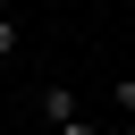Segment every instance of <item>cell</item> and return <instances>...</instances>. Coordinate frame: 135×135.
<instances>
[{"mask_svg":"<svg viewBox=\"0 0 135 135\" xmlns=\"http://www.w3.org/2000/svg\"><path fill=\"white\" fill-rule=\"evenodd\" d=\"M17 51H25V17L0 0V59H17Z\"/></svg>","mask_w":135,"mask_h":135,"instance_id":"obj_2","label":"cell"},{"mask_svg":"<svg viewBox=\"0 0 135 135\" xmlns=\"http://www.w3.org/2000/svg\"><path fill=\"white\" fill-rule=\"evenodd\" d=\"M110 101H118V110L135 118V76H118V84H110Z\"/></svg>","mask_w":135,"mask_h":135,"instance_id":"obj_3","label":"cell"},{"mask_svg":"<svg viewBox=\"0 0 135 135\" xmlns=\"http://www.w3.org/2000/svg\"><path fill=\"white\" fill-rule=\"evenodd\" d=\"M34 110H42V127H51V135H59V127H76V118H84V110H76V93H68V84H59V76H42V84H34Z\"/></svg>","mask_w":135,"mask_h":135,"instance_id":"obj_1","label":"cell"},{"mask_svg":"<svg viewBox=\"0 0 135 135\" xmlns=\"http://www.w3.org/2000/svg\"><path fill=\"white\" fill-rule=\"evenodd\" d=\"M59 135H101V127H84V118H76V127H59Z\"/></svg>","mask_w":135,"mask_h":135,"instance_id":"obj_4","label":"cell"}]
</instances>
